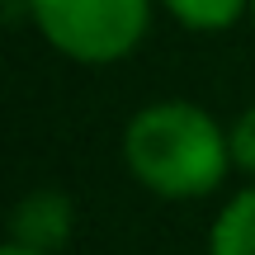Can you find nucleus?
I'll return each instance as SVG.
<instances>
[{
  "label": "nucleus",
  "mask_w": 255,
  "mask_h": 255,
  "mask_svg": "<svg viewBox=\"0 0 255 255\" xmlns=\"http://www.w3.org/2000/svg\"><path fill=\"white\" fill-rule=\"evenodd\" d=\"M123 161L142 189L161 199H208L232 165V132L203 104L161 100L132 114Z\"/></svg>",
  "instance_id": "nucleus-1"
},
{
  "label": "nucleus",
  "mask_w": 255,
  "mask_h": 255,
  "mask_svg": "<svg viewBox=\"0 0 255 255\" xmlns=\"http://www.w3.org/2000/svg\"><path fill=\"white\" fill-rule=\"evenodd\" d=\"M28 19L62 57L104 66L137 52L151 28V0H28Z\"/></svg>",
  "instance_id": "nucleus-2"
},
{
  "label": "nucleus",
  "mask_w": 255,
  "mask_h": 255,
  "mask_svg": "<svg viewBox=\"0 0 255 255\" xmlns=\"http://www.w3.org/2000/svg\"><path fill=\"white\" fill-rule=\"evenodd\" d=\"M71 227H76L71 194L33 189V194H24V203H19L14 218H9V241H19V246H28V251H43V255H57L71 241Z\"/></svg>",
  "instance_id": "nucleus-3"
},
{
  "label": "nucleus",
  "mask_w": 255,
  "mask_h": 255,
  "mask_svg": "<svg viewBox=\"0 0 255 255\" xmlns=\"http://www.w3.org/2000/svg\"><path fill=\"white\" fill-rule=\"evenodd\" d=\"M208 255H255V184L232 194L208 232Z\"/></svg>",
  "instance_id": "nucleus-4"
},
{
  "label": "nucleus",
  "mask_w": 255,
  "mask_h": 255,
  "mask_svg": "<svg viewBox=\"0 0 255 255\" xmlns=\"http://www.w3.org/2000/svg\"><path fill=\"white\" fill-rule=\"evenodd\" d=\"M161 5L194 33H222L251 9V0H161Z\"/></svg>",
  "instance_id": "nucleus-5"
},
{
  "label": "nucleus",
  "mask_w": 255,
  "mask_h": 255,
  "mask_svg": "<svg viewBox=\"0 0 255 255\" xmlns=\"http://www.w3.org/2000/svg\"><path fill=\"white\" fill-rule=\"evenodd\" d=\"M232 165H241L255 180V104L241 109V119L232 123Z\"/></svg>",
  "instance_id": "nucleus-6"
},
{
  "label": "nucleus",
  "mask_w": 255,
  "mask_h": 255,
  "mask_svg": "<svg viewBox=\"0 0 255 255\" xmlns=\"http://www.w3.org/2000/svg\"><path fill=\"white\" fill-rule=\"evenodd\" d=\"M0 255H43V251H28V246H19V241H9V246L0 251Z\"/></svg>",
  "instance_id": "nucleus-7"
},
{
  "label": "nucleus",
  "mask_w": 255,
  "mask_h": 255,
  "mask_svg": "<svg viewBox=\"0 0 255 255\" xmlns=\"http://www.w3.org/2000/svg\"><path fill=\"white\" fill-rule=\"evenodd\" d=\"M251 14H255V0H251Z\"/></svg>",
  "instance_id": "nucleus-8"
}]
</instances>
